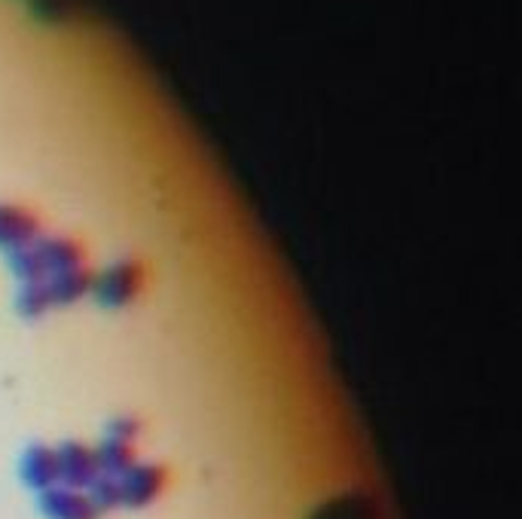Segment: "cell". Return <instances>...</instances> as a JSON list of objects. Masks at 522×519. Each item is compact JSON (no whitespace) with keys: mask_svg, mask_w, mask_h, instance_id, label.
<instances>
[{"mask_svg":"<svg viewBox=\"0 0 522 519\" xmlns=\"http://www.w3.org/2000/svg\"><path fill=\"white\" fill-rule=\"evenodd\" d=\"M147 284H150V272L141 260H120L110 269H104L101 275H95L92 291L101 306L123 309L138 303L147 294Z\"/></svg>","mask_w":522,"mask_h":519,"instance_id":"6da1fadb","label":"cell"},{"mask_svg":"<svg viewBox=\"0 0 522 519\" xmlns=\"http://www.w3.org/2000/svg\"><path fill=\"white\" fill-rule=\"evenodd\" d=\"M116 483H120V504L150 507L171 489V471L168 465H135Z\"/></svg>","mask_w":522,"mask_h":519,"instance_id":"7a4b0ae2","label":"cell"},{"mask_svg":"<svg viewBox=\"0 0 522 519\" xmlns=\"http://www.w3.org/2000/svg\"><path fill=\"white\" fill-rule=\"evenodd\" d=\"M40 510L49 519H101L95 498L74 486H49L40 492Z\"/></svg>","mask_w":522,"mask_h":519,"instance_id":"3957f363","label":"cell"},{"mask_svg":"<svg viewBox=\"0 0 522 519\" xmlns=\"http://www.w3.org/2000/svg\"><path fill=\"white\" fill-rule=\"evenodd\" d=\"M58 452V477L65 480V486H74V489H86L92 486L101 471H98V455L89 443H80V440H68L55 449Z\"/></svg>","mask_w":522,"mask_h":519,"instance_id":"277c9868","label":"cell"},{"mask_svg":"<svg viewBox=\"0 0 522 519\" xmlns=\"http://www.w3.org/2000/svg\"><path fill=\"white\" fill-rule=\"evenodd\" d=\"M43 229V217L25 205H4L0 202V248L16 251L22 245L37 242Z\"/></svg>","mask_w":522,"mask_h":519,"instance_id":"5b68a950","label":"cell"},{"mask_svg":"<svg viewBox=\"0 0 522 519\" xmlns=\"http://www.w3.org/2000/svg\"><path fill=\"white\" fill-rule=\"evenodd\" d=\"M22 483L34 492H43L49 486H58V452L46 443H31L19 461Z\"/></svg>","mask_w":522,"mask_h":519,"instance_id":"8992f818","label":"cell"},{"mask_svg":"<svg viewBox=\"0 0 522 519\" xmlns=\"http://www.w3.org/2000/svg\"><path fill=\"white\" fill-rule=\"evenodd\" d=\"M40 248H43V260H46L49 278L62 275V272H71V269H80V266H89V251L74 236H58V239L40 242Z\"/></svg>","mask_w":522,"mask_h":519,"instance_id":"52a82bcc","label":"cell"},{"mask_svg":"<svg viewBox=\"0 0 522 519\" xmlns=\"http://www.w3.org/2000/svg\"><path fill=\"white\" fill-rule=\"evenodd\" d=\"M98 471L101 477H113V480H120L129 468L138 465V446L129 443V440H116V437H107L98 449Z\"/></svg>","mask_w":522,"mask_h":519,"instance_id":"ba28073f","label":"cell"},{"mask_svg":"<svg viewBox=\"0 0 522 519\" xmlns=\"http://www.w3.org/2000/svg\"><path fill=\"white\" fill-rule=\"evenodd\" d=\"M95 287V272L89 266H80V269H71V272H62V275H52L49 281V294H52V303H77L80 297H86Z\"/></svg>","mask_w":522,"mask_h":519,"instance_id":"9c48e42d","label":"cell"},{"mask_svg":"<svg viewBox=\"0 0 522 519\" xmlns=\"http://www.w3.org/2000/svg\"><path fill=\"white\" fill-rule=\"evenodd\" d=\"M10 266H13V272H16L19 278H25L28 284L49 278L40 242H31V245H22V248L10 251Z\"/></svg>","mask_w":522,"mask_h":519,"instance_id":"30bf717a","label":"cell"},{"mask_svg":"<svg viewBox=\"0 0 522 519\" xmlns=\"http://www.w3.org/2000/svg\"><path fill=\"white\" fill-rule=\"evenodd\" d=\"M312 519H376V513H373V501L345 495V498L327 504V507H324L321 513H315Z\"/></svg>","mask_w":522,"mask_h":519,"instance_id":"8fae6325","label":"cell"},{"mask_svg":"<svg viewBox=\"0 0 522 519\" xmlns=\"http://www.w3.org/2000/svg\"><path fill=\"white\" fill-rule=\"evenodd\" d=\"M16 306H19V312H22L25 318H40V315H46V312L55 306V303H52V294H49V284H43V281L25 284L22 294H19V300H16Z\"/></svg>","mask_w":522,"mask_h":519,"instance_id":"7c38bea8","label":"cell"},{"mask_svg":"<svg viewBox=\"0 0 522 519\" xmlns=\"http://www.w3.org/2000/svg\"><path fill=\"white\" fill-rule=\"evenodd\" d=\"M141 434H144L141 419H129V416H123V419H113V422L107 425V437H116V440H129V443H135Z\"/></svg>","mask_w":522,"mask_h":519,"instance_id":"4fadbf2b","label":"cell"}]
</instances>
